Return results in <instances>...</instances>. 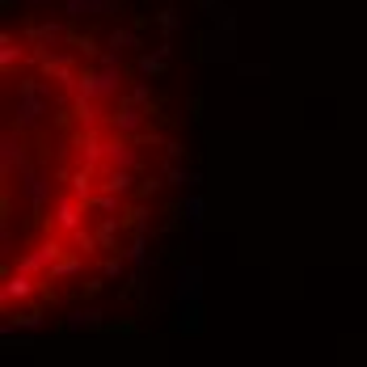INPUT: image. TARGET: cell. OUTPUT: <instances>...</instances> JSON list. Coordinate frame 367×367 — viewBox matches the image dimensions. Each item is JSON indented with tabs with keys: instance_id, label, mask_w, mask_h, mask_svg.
I'll use <instances>...</instances> for the list:
<instances>
[{
	"instance_id": "1",
	"label": "cell",
	"mask_w": 367,
	"mask_h": 367,
	"mask_svg": "<svg viewBox=\"0 0 367 367\" xmlns=\"http://www.w3.org/2000/svg\"><path fill=\"white\" fill-rule=\"evenodd\" d=\"M5 325L97 296L139 253L173 169L169 119L123 42L85 17L5 22Z\"/></svg>"
}]
</instances>
